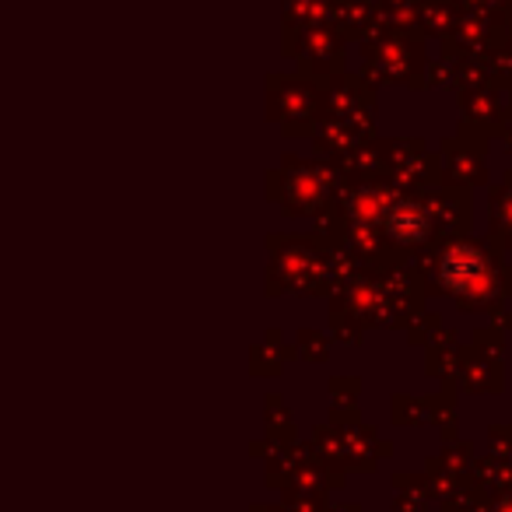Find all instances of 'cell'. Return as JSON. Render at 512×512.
Segmentation results:
<instances>
[{"label":"cell","instance_id":"1","mask_svg":"<svg viewBox=\"0 0 512 512\" xmlns=\"http://www.w3.org/2000/svg\"><path fill=\"white\" fill-rule=\"evenodd\" d=\"M439 278L446 288L460 295H477L488 288V264L484 256L470 246H453L446 256L439 260Z\"/></svg>","mask_w":512,"mask_h":512},{"label":"cell","instance_id":"2","mask_svg":"<svg viewBox=\"0 0 512 512\" xmlns=\"http://www.w3.org/2000/svg\"><path fill=\"white\" fill-rule=\"evenodd\" d=\"M386 228H390V235L400 242H421L428 232V218L418 204H397L386 214Z\"/></svg>","mask_w":512,"mask_h":512}]
</instances>
